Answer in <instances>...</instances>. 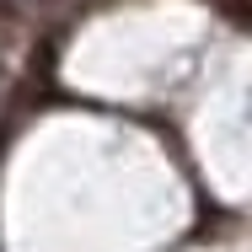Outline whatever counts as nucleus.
I'll use <instances>...</instances> for the list:
<instances>
[{"mask_svg":"<svg viewBox=\"0 0 252 252\" xmlns=\"http://www.w3.org/2000/svg\"><path fill=\"white\" fill-rule=\"evenodd\" d=\"M0 5H43V0H0Z\"/></svg>","mask_w":252,"mask_h":252,"instance_id":"nucleus-1","label":"nucleus"}]
</instances>
